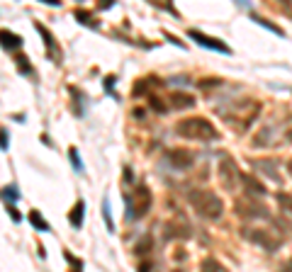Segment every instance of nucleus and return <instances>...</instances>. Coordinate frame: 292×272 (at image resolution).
Instances as JSON below:
<instances>
[{
  "label": "nucleus",
  "instance_id": "nucleus-1",
  "mask_svg": "<svg viewBox=\"0 0 292 272\" xmlns=\"http://www.w3.org/2000/svg\"><path fill=\"white\" fill-rule=\"evenodd\" d=\"M188 202H190V207H193L202 219H210V221L219 219L222 211H224L222 199H219L214 192H210V190H193V192L188 194Z\"/></svg>",
  "mask_w": 292,
  "mask_h": 272
},
{
  "label": "nucleus",
  "instance_id": "nucleus-9",
  "mask_svg": "<svg viewBox=\"0 0 292 272\" xmlns=\"http://www.w3.org/2000/svg\"><path fill=\"white\" fill-rule=\"evenodd\" d=\"M166 156H168V163H171L176 170H185V168H190L193 160H195V156H193L190 151H185V148H171Z\"/></svg>",
  "mask_w": 292,
  "mask_h": 272
},
{
  "label": "nucleus",
  "instance_id": "nucleus-30",
  "mask_svg": "<svg viewBox=\"0 0 292 272\" xmlns=\"http://www.w3.org/2000/svg\"><path fill=\"white\" fill-rule=\"evenodd\" d=\"M0 139H3V151H8V131L5 129L0 131Z\"/></svg>",
  "mask_w": 292,
  "mask_h": 272
},
{
  "label": "nucleus",
  "instance_id": "nucleus-27",
  "mask_svg": "<svg viewBox=\"0 0 292 272\" xmlns=\"http://www.w3.org/2000/svg\"><path fill=\"white\" fill-rule=\"evenodd\" d=\"M64 257H66V260H68V262H71V265H73L76 270H83V260H78V257H73L71 253H64Z\"/></svg>",
  "mask_w": 292,
  "mask_h": 272
},
{
  "label": "nucleus",
  "instance_id": "nucleus-10",
  "mask_svg": "<svg viewBox=\"0 0 292 272\" xmlns=\"http://www.w3.org/2000/svg\"><path fill=\"white\" fill-rule=\"evenodd\" d=\"M241 185L246 187V192H251V194H256V197H265V185L263 182H258L256 177H251V175H243L241 173Z\"/></svg>",
  "mask_w": 292,
  "mask_h": 272
},
{
  "label": "nucleus",
  "instance_id": "nucleus-7",
  "mask_svg": "<svg viewBox=\"0 0 292 272\" xmlns=\"http://www.w3.org/2000/svg\"><path fill=\"white\" fill-rule=\"evenodd\" d=\"M188 37H190L195 44L205 47V49H212V51H219V54H231V49H229L224 42H219V39H214V37H210V34H202V32H197V30H190Z\"/></svg>",
  "mask_w": 292,
  "mask_h": 272
},
{
  "label": "nucleus",
  "instance_id": "nucleus-17",
  "mask_svg": "<svg viewBox=\"0 0 292 272\" xmlns=\"http://www.w3.org/2000/svg\"><path fill=\"white\" fill-rule=\"evenodd\" d=\"M251 17H253V22H256V25H260L263 30H270L273 34H277V37H285V32H282V30H280L277 25H273V22H268V20H263L260 15H251Z\"/></svg>",
  "mask_w": 292,
  "mask_h": 272
},
{
  "label": "nucleus",
  "instance_id": "nucleus-8",
  "mask_svg": "<svg viewBox=\"0 0 292 272\" xmlns=\"http://www.w3.org/2000/svg\"><path fill=\"white\" fill-rule=\"evenodd\" d=\"M163 238H166V240H173V238H190V226H188V221H183V219L166 221V226H163Z\"/></svg>",
  "mask_w": 292,
  "mask_h": 272
},
{
  "label": "nucleus",
  "instance_id": "nucleus-5",
  "mask_svg": "<svg viewBox=\"0 0 292 272\" xmlns=\"http://www.w3.org/2000/svg\"><path fill=\"white\" fill-rule=\"evenodd\" d=\"M253 197H256V194H253ZM253 197H239V199L234 202V211H236L241 219H268V216H270L268 207L260 204V202L253 199Z\"/></svg>",
  "mask_w": 292,
  "mask_h": 272
},
{
  "label": "nucleus",
  "instance_id": "nucleus-22",
  "mask_svg": "<svg viewBox=\"0 0 292 272\" xmlns=\"http://www.w3.org/2000/svg\"><path fill=\"white\" fill-rule=\"evenodd\" d=\"M102 216H105L107 231H114V221H112V214H110V202H107V199L102 202Z\"/></svg>",
  "mask_w": 292,
  "mask_h": 272
},
{
  "label": "nucleus",
  "instance_id": "nucleus-16",
  "mask_svg": "<svg viewBox=\"0 0 292 272\" xmlns=\"http://www.w3.org/2000/svg\"><path fill=\"white\" fill-rule=\"evenodd\" d=\"M73 15H76V20H78L81 25H88L90 30H97V27H100V22H97L90 13H85V10H76Z\"/></svg>",
  "mask_w": 292,
  "mask_h": 272
},
{
  "label": "nucleus",
  "instance_id": "nucleus-2",
  "mask_svg": "<svg viewBox=\"0 0 292 272\" xmlns=\"http://www.w3.org/2000/svg\"><path fill=\"white\" fill-rule=\"evenodd\" d=\"M176 134L185 136V139H195V141H217L219 131L202 117H190V119H180L176 124Z\"/></svg>",
  "mask_w": 292,
  "mask_h": 272
},
{
  "label": "nucleus",
  "instance_id": "nucleus-14",
  "mask_svg": "<svg viewBox=\"0 0 292 272\" xmlns=\"http://www.w3.org/2000/svg\"><path fill=\"white\" fill-rule=\"evenodd\" d=\"M83 211H85V204L78 199V202L73 204L71 214H68V221H71V226H73V228H81V226H83Z\"/></svg>",
  "mask_w": 292,
  "mask_h": 272
},
{
  "label": "nucleus",
  "instance_id": "nucleus-32",
  "mask_svg": "<svg viewBox=\"0 0 292 272\" xmlns=\"http://www.w3.org/2000/svg\"><path fill=\"white\" fill-rule=\"evenodd\" d=\"M234 3H236V5H241V8H251L248 0H234Z\"/></svg>",
  "mask_w": 292,
  "mask_h": 272
},
{
  "label": "nucleus",
  "instance_id": "nucleus-28",
  "mask_svg": "<svg viewBox=\"0 0 292 272\" xmlns=\"http://www.w3.org/2000/svg\"><path fill=\"white\" fill-rule=\"evenodd\" d=\"M8 214L13 216V221H20V211L15 209V204H13V202H8Z\"/></svg>",
  "mask_w": 292,
  "mask_h": 272
},
{
  "label": "nucleus",
  "instance_id": "nucleus-24",
  "mask_svg": "<svg viewBox=\"0 0 292 272\" xmlns=\"http://www.w3.org/2000/svg\"><path fill=\"white\" fill-rule=\"evenodd\" d=\"M149 105H151V107H154L156 112H161V114L166 112V102H161V100H159L156 95H149Z\"/></svg>",
  "mask_w": 292,
  "mask_h": 272
},
{
  "label": "nucleus",
  "instance_id": "nucleus-25",
  "mask_svg": "<svg viewBox=\"0 0 292 272\" xmlns=\"http://www.w3.org/2000/svg\"><path fill=\"white\" fill-rule=\"evenodd\" d=\"M202 270H224V265L217 260H202Z\"/></svg>",
  "mask_w": 292,
  "mask_h": 272
},
{
  "label": "nucleus",
  "instance_id": "nucleus-23",
  "mask_svg": "<svg viewBox=\"0 0 292 272\" xmlns=\"http://www.w3.org/2000/svg\"><path fill=\"white\" fill-rule=\"evenodd\" d=\"M68 158H71V163H73V168H76V173H81L83 170V163H81V158H78V148H68Z\"/></svg>",
  "mask_w": 292,
  "mask_h": 272
},
{
  "label": "nucleus",
  "instance_id": "nucleus-13",
  "mask_svg": "<svg viewBox=\"0 0 292 272\" xmlns=\"http://www.w3.org/2000/svg\"><path fill=\"white\" fill-rule=\"evenodd\" d=\"M3 49L5 51H15V49H20L22 47V37H17V34H13V32H8V30H3Z\"/></svg>",
  "mask_w": 292,
  "mask_h": 272
},
{
  "label": "nucleus",
  "instance_id": "nucleus-26",
  "mask_svg": "<svg viewBox=\"0 0 292 272\" xmlns=\"http://www.w3.org/2000/svg\"><path fill=\"white\" fill-rule=\"evenodd\" d=\"M3 194H5V199H8V202H15V199L20 197L15 187H5V190H3Z\"/></svg>",
  "mask_w": 292,
  "mask_h": 272
},
{
  "label": "nucleus",
  "instance_id": "nucleus-11",
  "mask_svg": "<svg viewBox=\"0 0 292 272\" xmlns=\"http://www.w3.org/2000/svg\"><path fill=\"white\" fill-rule=\"evenodd\" d=\"M171 107L173 110H190V107H195V97L188 95V93H173L171 95Z\"/></svg>",
  "mask_w": 292,
  "mask_h": 272
},
{
  "label": "nucleus",
  "instance_id": "nucleus-15",
  "mask_svg": "<svg viewBox=\"0 0 292 272\" xmlns=\"http://www.w3.org/2000/svg\"><path fill=\"white\" fill-rule=\"evenodd\" d=\"M34 27H37V32L42 34V39H44V44H47V47H49V49H51V51L56 54V61H59V47H56V39H54V34H51V32H49V30H47L44 25H39V22H37Z\"/></svg>",
  "mask_w": 292,
  "mask_h": 272
},
{
  "label": "nucleus",
  "instance_id": "nucleus-19",
  "mask_svg": "<svg viewBox=\"0 0 292 272\" xmlns=\"http://www.w3.org/2000/svg\"><path fill=\"white\" fill-rule=\"evenodd\" d=\"M15 64H17V71H20L22 76H32V73H34V71H32V64L27 61V56H22V54L15 56Z\"/></svg>",
  "mask_w": 292,
  "mask_h": 272
},
{
  "label": "nucleus",
  "instance_id": "nucleus-6",
  "mask_svg": "<svg viewBox=\"0 0 292 272\" xmlns=\"http://www.w3.org/2000/svg\"><path fill=\"white\" fill-rule=\"evenodd\" d=\"M219 177H222V185L227 190H231V192L241 185V173H239V165L234 163V158H229V156L222 158V163H219Z\"/></svg>",
  "mask_w": 292,
  "mask_h": 272
},
{
  "label": "nucleus",
  "instance_id": "nucleus-34",
  "mask_svg": "<svg viewBox=\"0 0 292 272\" xmlns=\"http://www.w3.org/2000/svg\"><path fill=\"white\" fill-rule=\"evenodd\" d=\"M280 3H282L285 8H290V0H280Z\"/></svg>",
  "mask_w": 292,
  "mask_h": 272
},
{
  "label": "nucleus",
  "instance_id": "nucleus-4",
  "mask_svg": "<svg viewBox=\"0 0 292 272\" xmlns=\"http://www.w3.org/2000/svg\"><path fill=\"white\" fill-rule=\"evenodd\" d=\"M241 236L248 238L251 243L260 245V248L268 250V253H275V250L282 245V238H280L277 233L268 231V228H241Z\"/></svg>",
  "mask_w": 292,
  "mask_h": 272
},
{
  "label": "nucleus",
  "instance_id": "nucleus-3",
  "mask_svg": "<svg viewBox=\"0 0 292 272\" xmlns=\"http://www.w3.org/2000/svg\"><path fill=\"white\" fill-rule=\"evenodd\" d=\"M124 204H127L124 219H129V221L141 219L146 211L151 209V190L146 187V185H139L134 192H129V194L124 197Z\"/></svg>",
  "mask_w": 292,
  "mask_h": 272
},
{
  "label": "nucleus",
  "instance_id": "nucleus-12",
  "mask_svg": "<svg viewBox=\"0 0 292 272\" xmlns=\"http://www.w3.org/2000/svg\"><path fill=\"white\" fill-rule=\"evenodd\" d=\"M253 165H256L258 170H263V175L270 177L273 182H280V175H277V165H275V163H270V160H256Z\"/></svg>",
  "mask_w": 292,
  "mask_h": 272
},
{
  "label": "nucleus",
  "instance_id": "nucleus-29",
  "mask_svg": "<svg viewBox=\"0 0 292 272\" xmlns=\"http://www.w3.org/2000/svg\"><path fill=\"white\" fill-rule=\"evenodd\" d=\"M114 5V0H97V10H110Z\"/></svg>",
  "mask_w": 292,
  "mask_h": 272
},
{
  "label": "nucleus",
  "instance_id": "nucleus-21",
  "mask_svg": "<svg viewBox=\"0 0 292 272\" xmlns=\"http://www.w3.org/2000/svg\"><path fill=\"white\" fill-rule=\"evenodd\" d=\"M277 204L282 207V211H290V214H292V194L280 192V194H277Z\"/></svg>",
  "mask_w": 292,
  "mask_h": 272
},
{
  "label": "nucleus",
  "instance_id": "nucleus-31",
  "mask_svg": "<svg viewBox=\"0 0 292 272\" xmlns=\"http://www.w3.org/2000/svg\"><path fill=\"white\" fill-rule=\"evenodd\" d=\"M42 3H47V5H54V8H59V5H61V0H42Z\"/></svg>",
  "mask_w": 292,
  "mask_h": 272
},
{
  "label": "nucleus",
  "instance_id": "nucleus-18",
  "mask_svg": "<svg viewBox=\"0 0 292 272\" xmlns=\"http://www.w3.org/2000/svg\"><path fill=\"white\" fill-rule=\"evenodd\" d=\"M30 224H32V226H34L37 231H51L49 221H44L39 211H30Z\"/></svg>",
  "mask_w": 292,
  "mask_h": 272
},
{
  "label": "nucleus",
  "instance_id": "nucleus-20",
  "mask_svg": "<svg viewBox=\"0 0 292 272\" xmlns=\"http://www.w3.org/2000/svg\"><path fill=\"white\" fill-rule=\"evenodd\" d=\"M149 3L156 5L159 10H166V13H171V15H178L176 8H173V0H149Z\"/></svg>",
  "mask_w": 292,
  "mask_h": 272
},
{
  "label": "nucleus",
  "instance_id": "nucleus-33",
  "mask_svg": "<svg viewBox=\"0 0 292 272\" xmlns=\"http://www.w3.org/2000/svg\"><path fill=\"white\" fill-rule=\"evenodd\" d=\"M287 173H290V175H292V160H290V163H287Z\"/></svg>",
  "mask_w": 292,
  "mask_h": 272
}]
</instances>
